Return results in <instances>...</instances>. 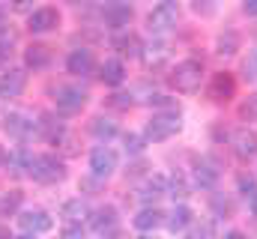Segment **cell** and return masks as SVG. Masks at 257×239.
<instances>
[{
  "mask_svg": "<svg viewBox=\"0 0 257 239\" xmlns=\"http://www.w3.org/2000/svg\"><path fill=\"white\" fill-rule=\"evenodd\" d=\"M90 132H93L99 141H108V138L117 135V123H111L108 117H96L93 123H90Z\"/></svg>",
  "mask_w": 257,
  "mask_h": 239,
  "instance_id": "4316f807",
  "label": "cell"
},
{
  "mask_svg": "<svg viewBox=\"0 0 257 239\" xmlns=\"http://www.w3.org/2000/svg\"><path fill=\"white\" fill-rule=\"evenodd\" d=\"M72 3H84V0H72Z\"/></svg>",
  "mask_w": 257,
  "mask_h": 239,
  "instance_id": "681fc988",
  "label": "cell"
},
{
  "mask_svg": "<svg viewBox=\"0 0 257 239\" xmlns=\"http://www.w3.org/2000/svg\"><path fill=\"white\" fill-rule=\"evenodd\" d=\"M24 63L30 69H48L51 66V48L48 45H30L24 51Z\"/></svg>",
  "mask_w": 257,
  "mask_h": 239,
  "instance_id": "ffe728a7",
  "label": "cell"
},
{
  "mask_svg": "<svg viewBox=\"0 0 257 239\" xmlns=\"http://www.w3.org/2000/svg\"><path fill=\"white\" fill-rule=\"evenodd\" d=\"M215 6H212V0H194V12H203V15H209Z\"/></svg>",
  "mask_w": 257,
  "mask_h": 239,
  "instance_id": "8d00e7d4",
  "label": "cell"
},
{
  "mask_svg": "<svg viewBox=\"0 0 257 239\" xmlns=\"http://www.w3.org/2000/svg\"><path fill=\"white\" fill-rule=\"evenodd\" d=\"M224 239H248L245 233H239V230H230V233H224Z\"/></svg>",
  "mask_w": 257,
  "mask_h": 239,
  "instance_id": "b9f144b4",
  "label": "cell"
},
{
  "mask_svg": "<svg viewBox=\"0 0 257 239\" xmlns=\"http://www.w3.org/2000/svg\"><path fill=\"white\" fill-rule=\"evenodd\" d=\"M27 87V75H24V69H9L3 78H0V93L3 96H21V90Z\"/></svg>",
  "mask_w": 257,
  "mask_h": 239,
  "instance_id": "2e32d148",
  "label": "cell"
},
{
  "mask_svg": "<svg viewBox=\"0 0 257 239\" xmlns=\"http://www.w3.org/2000/svg\"><path fill=\"white\" fill-rule=\"evenodd\" d=\"M177 21H180V3H177V0H165V3H159V6L150 12L147 27H150L153 33H165V30L177 27Z\"/></svg>",
  "mask_w": 257,
  "mask_h": 239,
  "instance_id": "277c9868",
  "label": "cell"
},
{
  "mask_svg": "<svg viewBox=\"0 0 257 239\" xmlns=\"http://www.w3.org/2000/svg\"><path fill=\"white\" fill-rule=\"evenodd\" d=\"M239 188H242V191H254V179L242 177V179H239Z\"/></svg>",
  "mask_w": 257,
  "mask_h": 239,
  "instance_id": "ab89813d",
  "label": "cell"
},
{
  "mask_svg": "<svg viewBox=\"0 0 257 239\" xmlns=\"http://www.w3.org/2000/svg\"><path fill=\"white\" fill-rule=\"evenodd\" d=\"M90 215V209H87V203L81 200V197H75V200H69L63 206V218L69 221V224H78L81 218H87Z\"/></svg>",
  "mask_w": 257,
  "mask_h": 239,
  "instance_id": "cb8c5ba5",
  "label": "cell"
},
{
  "mask_svg": "<svg viewBox=\"0 0 257 239\" xmlns=\"http://www.w3.org/2000/svg\"><path fill=\"white\" fill-rule=\"evenodd\" d=\"M90 227L96 230V233H111L114 227H117V209L114 206H102V209H96V212H90Z\"/></svg>",
  "mask_w": 257,
  "mask_h": 239,
  "instance_id": "5bb4252c",
  "label": "cell"
},
{
  "mask_svg": "<svg viewBox=\"0 0 257 239\" xmlns=\"http://www.w3.org/2000/svg\"><path fill=\"white\" fill-rule=\"evenodd\" d=\"M251 57H254V63H257V51H254V54H251Z\"/></svg>",
  "mask_w": 257,
  "mask_h": 239,
  "instance_id": "c3c4849f",
  "label": "cell"
},
{
  "mask_svg": "<svg viewBox=\"0 0 257 239\" xmlns=\"http://www.w3.org/2000/svg\"><path fill=\"white\" fill-rule=\"evenodd\" d=\"M3 165H6V150L0 147V168H3Z\"/></svg>",
  "mask_w": 257,
  "mask_h": 239,
  "instance_id": "f6af8a7d",
  "label": "cell"
},
{
  "mask_svg": "<svg viewBox=\"0 0 257 239\" xmlns=\"http://www.w3.org/2000/svg\"><path fill=\"white\" fill-rule=\"evenodd\" d=\"M18 224H21L24 233H30V236L45 233V230L54 227V221H51V215H48L45 209H24V212L18 215Z\"/></svg>",
  "mask_w": 257,
  "mask_h": 239,
  "instance_id": "9c48e42d",
  "label": "cell"
},
{
  "mask_svg": "<svg viewBox=\"0 0 257 239\" xmlns=\"http://www.w3.org/2000/svg\"><path fill=\"white\" fill-rule=\"evenodd\" d=\"M12 239H36V236H30V233H24V236H12Z\"/></svg>",
  "mask_w": 257,
  "mask_h": 239,
  "instance_id": "bcb514c9",
  "label": "cell"
},
{
  "mask_svg": "<svg viewBox=\"0 0 257 239\" xmlns=\"http://www.w3.org/2000/svg\"><path fill=\"white\" fill-rule=\"evenodd\" d=\"M21 191H6L3 197H0V215H12V212H18V206H21Z\"/></svg>",
  "mask_w": 257,
  "mask_h": 239,
  "instance_id": "f1b7e54d",
  "label": "cell"
},
{
  "mask_svg": "<svg viewBox=\"0 0 257 239\" xmlns=\"http://www.w3.org/2000/svg\"><path fill=\"white\" fill-rule=\"evenodd\" d=\"M165 185H168L165 177H150L144 185H141V197H144V200H156V197L168 194V191H165Z\"/></svg>",
  "mask_w": 257,
  "mask_h": 239,
  "instance_id": "484cf974",
  "label": "cell"
},
{
  "mask_svg": "<svg viewBox=\"0 0 257 239\" xmlns=\"http://www.w3.org/2000/svg\"><path fill=\"white\" fill-rule=\"evenodd\" d=\"M90 171H93V177L96 179H108L114 171H117V153L111 150V147H96L93 153H90Z\"/></svg>",
  "mask_w": 257,
  "mask_h": 239,
  "instance_id": "8992f818",
  "label": "cell"
},
{
  "mask_svg": "<svg viewBox=\"0 0 257 239\" xmlns=\"http://www.w3.org/2000/svg\"><path fill=\"white\" fill-rule=\"evenodd\" d=\"M30 3L33 0H12V9L15 12H30Z\"/></svg>",
  "mask_w": 257,
  "mask_h": 239,
  "instance_id": "f35d334b",
  "label": "cell"
},
{
  "mask_svg": "<svg viewBox=\"0 0 257 239\" xmlns=\"http://www.w3.org/2000/svg\"><path fill=\"white\" fill-rule=\"evenodd\" d=\"M194 182H197L200 188H212V185L218 182V171H215V165H209V162H197V165H194Z\"/></svg>",
  "mask_w": 257,
  "mask_h": 239,
  "instance_id": "7402d4cb",
  "label": "cell"
},
{
  "mask_svg": "<svg viewBox=\"0 0 257 239\" xmlns=\"http://www.w3.org/2000/svg\"><path fill=\"white\" fill-rule=\"evenodd\" d=\"M0 239H12V233H9L6 227H0Z\"/></svg>",
  "mask_w": 257,
  "mask_h": 239,
  "instance_id": "ee69618b",
  "label": "cell"
},
{
  "mask_svg": "<svg viewBox=\"0 0 257 239\" xmlns=\"http://www.w3.org/2000/svg\"><path fill=\"white\" fill-rule=\"evenodd\" d=\"M242 9H245L248 15H257V0H242Z\"/></svg>",
  "mask_w": 257,
  "mask_h": 239,
  "instance_id": "60d3db41",
  "label": "cell"
},
{
  "mask_svg": "<svg viewBox=\"0 0 257 239\" xmlns=\"http://www.w3.org/2000/svg\"><path fill=\"white\" fill-rule=\"evenodd\" d=\"M236 48H239V33L227 30V33H221V36H218V54L230 57V54H236Z\"/></svg>",
  "mask_w": 257,
  "mask_h": 239,
  "instance_id": "83f0119b",
  "label": "cell"
},
{
  "mask_svg": "<svg viewBox=\"0 0 257 239\" xmlns=\"http://www.w3.org/2000/svg\"><path fill=\"white\" fill-rule=\"evenodd\" d=\"M141 144H144V141H141L138 135H126V150L128 153H141V150H144Z\"/></svg>",
  "mask_w": 257,
  "mask_h": 239,
  "instance_id": "e575fe53",
  "label": "cell"
},
{
  "mask_svg": "<svg viewBox=\"0 0 257 239\" xmlns=\"http://www.w3.org/2000/svg\"><path fill=\"white\" fill-rule=\"evenodd\" d=\"M171 197H189V188H186L183 177H174V179H171Z\"/></svg>",
  "mask_w": 257,
  "mask_h": 239,
  "instance_id": "1f68e13d",
  "label": "cell"
},
{
  "mask_svg": "<svg viewBox=\"0 0 257 239\" xmlns=\"http://www.w3.org/2000/svg\"><path fill=\"white\" fill-rule=\"evenodd\" d=\"M3 132L6 135H12L15 141H30V138H39L36 135V123L30 114H24V111H9L6 117H3Z\"/></svg>",
  "mask_w": 257,
  "mask_h": 239,
  "instance_id": "5b68a950",
  "label": "cell"
},
{
  "mask_svg": "<svg viewBox=\"0 0 257 239\" xmlns=\"http://www.w3.org/2000/svg\"><path fill=\"white\" fill-rule=\"evenodd\" d=\"M248 209H251V215L257 218V191L251 194V203H248Z\"/></svg>",
  "mask_w": 257,
  "mask_h": 239,
  "instance_id": "7bdbcfd3",
  "label": "cell"
},
{
  "mask_svg": "<svg viewBox=\"0 0 257 239\" xmlns=\"http://www.w3.org/2000/svg\"><path fill=\"white\" fill-rule=\"evenodd\" d=\"M242 117H245V120H257V93L245 102V105H242Z\"/></svg>",
  "mask_w": 257,
  "mask_h": 239,
  "instance_id": "d6a6232c",
  "label": "cell"
},
{
  "mask_svg": "<svg viewBox=\"0 0 257 239\" xmlns=\"http://www.w3.org/2000/svg\"><path fill=\"white\" fill-rule=\"evenodd\" d=\"M30 177L36 179V182H45V185H51V182H60L66 179V165L57 159V156H33V162H30V171H27Z\"/></svg>",
  "mask_w": 257,
  "mask_h": 239,
  "instance_id": "7a4b0ae2",
  "label": "cell"
},
{
  "mask_svg": "<svg viewBox=\"0 0 257 239\" xmlns=\"http://www.w3.org/2000/svg\"><path fill=\"white\" fill-rule=\"evenodd\" d=\"M114 48H120L123 54H141L144 51V45H141V39L135 33H117L114 36Z\"/></svg>",
  "mask_w": 257,
  "mask_h": 239,
  "instance_id": "d4e9b609",
  "label": "cell"
},
{
  "mask_svg": "<svg viewBox=\"0 0 257 239\" xmlns=\"http://www.w3.org/2000/svg\"><path fill=\"white\" fill-rule=\"evenodd\" d=\"M230 147L239 159H251V156H257V135L248 129H239L230 135Z\"/></svg>",
  "mask_w": 257,
  "mask_h": 239,
  "instance_id": "7c38bea8",
  "label": "cell"
},
{
  "mask_svg": "<svg viewBox=\"0 0 257 239\" xmlns=\"http://www.w3.org/2000/svg\"><path fill=\"white\" fill-rule=\"evenodd\" d=\"M162 224H165V212L156 209V206H147V209H141V212L135 215V227L144 230V233H150V230H156V227H162Z\"/></svg>",
  "mask_w": 257,
  "mask_h": 239,
  "instance_id": "e0dca14e",
  "label": "cell"
},
{
  "mask_svg": "<svg viewBox=\"0 0 257 239\" xmlns=\"http://www.w3.org/2000/svg\"><path fill=\"white\" fill-rule=\"evenodd\" d=\"M60 239H87V233L81 230V224H69V227L63 230V236H60Z\"/></svg>",
  "mask_w": 257,
  "mask_h": 239,
  "instance_id": "836d02e7",
  "label": "cell"
},
{
  "mask_svg": "<svg viewBox=\"0 0 257 239\" xmlns=\"http://www.w3.org/2000/svg\"><path fill=\"white\" fill-rule=\"evenodd\" d=\"M93 66H96V60H93V51H90V48H75V51L66 57L69 75H90Z\"/></svg>",
  "mask_w": 257,
  "mask_h": 239,
  "instance_id": "4fadbf2b",
  "label": "cell"
},
{
  "mask_svg": "<svg viewBox=\"0 0 257 239\" xmlns=\"http://www.w3.org/2000/svg\"><path fill=\"white\" fill-rule=\"evenodd\" d=\"M102 15H105V24H108V27H114V30H126L128 21H132V6L123 3V0H108L105 9H102Z\"/></svg>",
  "mask_w": 257,
  "mask_h": 239,
  "instance_id": "30bf717a",
  "label": "cell"
},
{
  "mask_svg": "<svg viewBox=\"0 0 257 239\" xmlns=\"http://www.w3.org/2000/svg\"><path fill=\"white\" fill-rule=\"evenodd\" d=\"M87 90H81V87H57L54 90V102H57V108L63 111V114H78L84 105H87Z\"/></svg>",
  "mask_w": 257,
  "mask_h": 239,
  "instance_id": "52a82bcc",
  "label": "cell"
},
{
  "mask_svg": "<svg viewBox=\"0 0 257 239\" xmlns=\"http://www.w3.org/2000/svg\"><path fill=\"white\" fill-rule=\"evenodd\" d=\"M36 135H39V138H45V141H51V144H57V138L63 135V126L51 117V114H42L39 123H36Z\"/></svg>",
  "mask_w": 257,
  "mask_h": 239,
  "instance_id": "44dd1931",
  "label": "cell"
},
{
  "mask_svg": "<svg viewBox=\"0 0 257 239\" xmlns=\"http://www.w3.org/2000/svg\"><path fill=\"white\" fill-rule=\"evenodd\" d=\"M141 54H144V63H147L150 69H159L165 60L171 57V45H168V42H153V45H147Z\"/></svg>",
  "mask_w": 257,
  "mask_h": 239,
  "instance_id": "d6986e66",
  "label": "cell"
},
{
  "mask_svg": "<svg viewBox=\"0 0 257 239\" xmlns=\"http://www.w3.org/2000/svg\"><path fill=\"white\" fill-rule=\"evenodd\" d=\"M138 239H156V236L153 233H144V236H138Z\"/></svg>",
  "mask_w": 257,
  "mask_h": 239,
  "instance_id": "7dc6e473",
  "label": "cell"
},
{
  "mask_svg": "<svg viewBox=\"0 0 257 239\" xmlns=\"http://www.w3.org/2000/svg\"><path fill=\"white\" fill-rule=\"evenodd\" d=\"M111 105H117V108H128V105H132V96L117 93V96H111Z\"/></svg>",
  "mask_w": 257,
  "mask_h": 239,
  "instance_id": "74e56055",
  "label": "cell"
},
{
  "mask_svg": "<svg viewBox=\"0 0 257 239\" xmlns=\"http://www.w3.org/2000/svg\"><path fill=\"white\" fill-rule=\"evenodd\" d=\"M180 111H168V114H156V117L147 123V129H144V138L147 141H153V144H162V141H168V138H174L177 132H180Z\"/></svg>",
  "mask_w": 257,
  "mask_h": 239,
  "instance_id": "3957f363",
  "label": "cell"
},
{
  "mask_svg": "<svg viewBox=\"0 0 257 239\" xmlns=\"http://www.w3.org/2000/svg\"><path fill=\"white\" fill-rule=\"evenodd\" d=\"M99 78H102L108 87H120V84L126 81V66H123V60H117V57L105 60V63L99 66Z\"/></svg>",
  "mask_w": 257,
  "mask_h": 239,
  "instance_id": "9a60e30c",
  "label": "cell"
},
{
  "mask_svg": "<svg viewBox=\"0 0 257 239\" xmlns=\"http://www.w3.org/2000/svg\"><path fill=\"white\" fill-rule=\"evenodd\" d=\"M30 162H33V153L24 150V147H18L12 156H6V165L12 168V174H27L30 171Z\"/></svg>",
  "mask_w": 257,
  "mask_h": 239,
  "instance_id": "603a6c76",
  "label": "cell"
},
{
  "mask_svg": "<svg viewBox=\"0 0 257 239\" xmlns=\"http://www.w3.org/2000/svg\"><path fill=\"white\" fill-rule=\"evenodd\" d=\"M12 45H15V30H12V27H6V24L0 21V54H6Z\"/></svg>",
  "mask_w": 257,
  "mask_h": 239,
  "instance_id": "4dcf8cb0",
  "label": "cell"
},
{
  "mask_svg": "<svg viewBox=\"0 0 257 239\" xmlns=\"http://www.w3.org/2000/svg\"><path fill=\"white\" fill-rule=\"evenodd\" d=\"M192 218H194L192 209H189L186 203H177V206H174V212L168 215V221H165V224H168V230H171V233H186V227L192 224Z\"/></svg>",
  "mask_w": 257,
  "mask_h": 239,
  "instance_id": "ac0fdd59",
  "label": "cell"
},
{
  "mask_svg": "<svg viewBox=\"0 0 257 239\" xmlns=\"http://www.w3.org/2000/svg\"><path fill=\"white\" fill-rule=\"evenodd\" d=\"M233 96H236V81H233V75H230V72L212 75V81H209V99H212V102H230Z\"/></svg>",
  "mask_w": 257,
  "mask_h": 239,
  "instance_id": "8fae6325",
  "label": "cell"
},
{
  "mask_svg": "<svg viewBox=\"0 0 257 239\" xmlns=\"http://www.w3.org/2000/svg\"><path fill=\"white\" fill-rule=\"evenodd\" d=\"M200 81H203V63L194 60V57L177 63L174 72H171V84H174L180 93H194V90L200 87Z\"/></svg>",
  "mask_w": 257,
  "mask_h": 239,
  "instance_id": "6da1fadb",
  "label": "cell"
},
{
  "mask_svg": "<svg viewBox=\"0 0 257 239\" xmlns=\"http://www.w3.org/2000/svg\"><path fill=\"white\" fill-rule=\"evenodd\" d=\"M242 72H245V81H254V78H257V63H254V57H251V60H245Z\"/></svg>",
  "mask_w": 257,
  "mask_h": 239,
  "instance_id": "d590c367",
  "label": "cell"
},
{
  "mask_svg": "<svg viewBox=\"0 0 257 239\" xmlns=\"http://www.w3.org/2000/svg\"><path fill=\"white\" fill-rule=\"evenodd\" d=\"M186 233L192 239H206V236H212V221L209 218H203V221H194L192 218V224L186 227Z\"/></svg>",
  "mask_w": 257,
  "mask_h": 239,
  "instance_id": "f546056e",
  "label": "cell"
},
{
  "mask_svg": "<svg viewBox=\"0 0 257 239\" xmlns=\"http://www.w3.org/2000/svg\"><path fill=\"white\" fill-rule=\"evenodd\" d=\"M60 24V12L54 6H42V9H33L30 18H27V30L30 33H48Z\"/></svg>",
  "mask_w": 257,
  "mask_h": 239,
  "instance_id": "ba28073f",
  "label": "cell"
}]
</instances>
